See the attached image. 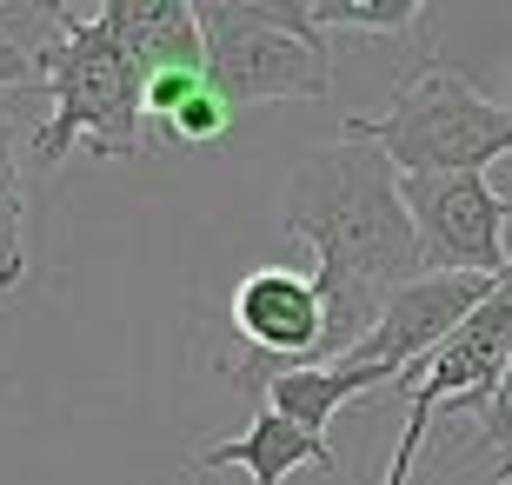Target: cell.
Wrapping results in <instances>:
<instances>
[{"label": "cell", "instance_id": "1", "mask_svg": "<svg viewBox=\"0 0 512 485\" xmlns=\"http://www.w3.org/2000/svg\"><path fill=\"white\" fill-rule=\"evenodd\" d=\"M286 233L313 246V286L326 299V339L313 366H346L360 339L380 326L399 286L426 280L419 226L406 206V173L373 140L340 133V147L313 153L280 206Z\"/></svg>", "mask_w": 512, "mask_h": 485}, {"label": "cell", "instance_id": "2", "mask_svg": "<svg viewBox=\"0 0 512 485\" xmlns=\"http://www.w3.org/2000/svg\"><path fill=\"white\" fill-rule=\"evenodd\" d=\"M47 7L54 34L40 40V87L54 94L47 127L34 133V160L60 167L74 147H87L94 160H147L160 153V133L147 120V74L140 60L120 47V34L107 27V14H80V7Z\"/></svg>", "mask_w": 512, "mask_h": 485}, {"label": "cell", "instance_id": "3", "mask_svg": "<svg viewBox=\"0 0 512 485\" xmlns=\"http://www.w3.org/2000/svg\"><path fill=\"white\" fill-rule=\"evenodd\" d=\"M340 133L373 140L406 180L413 173H486L512 153V100L479 94L473 74L433 60L413 80H399L386 113H353Z\"/></svg>", "mask_w": 512, "mask_h": 485}, {"label": "cell", "instance_id": "4", "mask_svg": "<svg viewBox=\"0 0 512 485\" xmlns=\"http://www.w3.org/2000/svg\"><path fill=\"white\" fill-rule=\"evenodd\" d=\"M207 34V74L233 107L333 94V34L306 0H193Z\"/></svg>", "mask_w": 512, "mask_h": 485}, {"label": "cell", "instance_id": "5", "mask_svg": "<svg viewBox=\"0 0 512 485\" xmlns=\"http://www.w3.org/2000/svg\"><path fill=\"white\" fill-rule=\"evenodd\" d=\"M406 206L419 226L426 273H479L499 280L512 266L506 246V200L486 187V173H413Z\"/></svg>", "mask_w": 512, "mask_h": 485}, {"label": "cell", "instance_id": "6", "mask_svg": "<svg viewBox=\"0 0 512 485\" xmlns=\"http://www.w3.org/2000/svg\"><path fill=\"white\" fill-rule=\"evenodd\" d=\"M493 286L499 280H479V273H426V280L399 286V293L386 299L380 326L360 339V353L346 359V366H380V373L393 379V392H419L426 359L486 306Z\"/></svg>", "mask_w": 512, "mask_h": 485}, {"label": "cell", "instance_id": "7", "mask_svg": "<svg viewBox=\"0 0 512 485\" xmlns=\"http://www.w3.org/2000/svg\"><path fill=\"white\" fill-rule=\"evenodd\" d=\"M233 326L260 359H240V366H220L227 379L240 373H286V366H313L326 339V299L313 286V273H293V266H260L233 286Z\"/></svg>", "mask_w": 512, "mask_h": 485}, {"label": "cell", "instance_id": "8", "mask_svg": "<svg viewBox=\"0 0 512 485\" xmlns=\"http://www.w3.org/2000/svg\"><path fill=\"white\" fill-rule=\"evenodd\" d=\"M220 466H240L253 485H286L300 466H313V472H340V452L326 446L320 432H306V426H293L286 412H253V426L240 432V439H227V446H213V452H200L187 472H220Z\"/></svg>", "mask_w": 512, "mask_h": 485}, {"label": "cell", "instance_id": "9", "mask_svg": "<svg viewBox=\"0 0 512 485\" xmlns=\"http://www.w3.org/2000/svg\"><path fill=\"white\" fill-rule=\"evenodd\" d=\"M233 386L247 392H266V406L286 412L293 426L320 432L340 419L353 399H366V392H393V379L380 373V366H286V373H240Z\"/></svg>", "mask_w": 512, "mask_h": 485}, {"label": "cell", "instance_id": "10", "mask_svg": "<svg viewBox=\"0 0 512 485\" xmlns=\"http://www.w3.org/2000/svg\"><path fill=\"white\" fill-rule=\"evenodd\" d=\"M107 27L120 34L140 74L160 67H207V34H200V7L193 0H100Z\"/></svg>", "mask_w": 512, "mask_h": 485}, {"label": "cell", "instance_id": "11", "mask_svg": "<svg viewBox=\"0 0 512 485\" xmlns=\"http://www.w3.org/2000/svg\"><path fill=\"white\" fill-rule=\"evenodd\" d=\"M27 280V180H20V153L7 133V100H0V299Z\"/></svg>", "mask_w": 512, "mask_h": 485}, {"label": "cell", "instance_id": "12", "mask_svg": "<svg viewBox=\"0 0 512 485\" xmlns=\"http://www.w3.org/2000/svg\"><path fill=\"white\" fill-rule=\"evenodd\" d=\"M313 7V20L326 27H346V34H406L426 7L419 0H306Z\"/></svg>", "mask_w": 512, "mask_h": 485}, {"label": "cell", "instance_id": "13", "mask_svg": "<svg viewBox=\"0 0 512 485\" xmlns=\"http://www.w3.org/2000/svg\"><path fill=\"white\" fill-rule=\"evenodd\" d=\"M233 113H240V107H233V100L213 87V74H207V80H200V94L167 120V140H180V147H213V140H227Z\"/></svg>", "mask_w": 512, "mask_h": 485}, {"label": "cell", "instance_id": "14", "mask_svg": "<svg viewBox=\"0 0 512 485\" xmlns=\"http://www.w3.org/2000/svg\"><path fill=\"white\" fill-rule=\"evenodd\" d=\"M200 80H207V67H160V74H147V120H153V133H160V140H167V120H173V113L200 94Z\"/></svg>", "mask_w": 512, "mask_h": 485}, {"label": "cell", "instance_id": "15", "mask_svg": "<svg viewBox=\"0 0 512 485\" xmlns=\"http://www.w3.org/2000/svg\"><path fill=\"white\" fill-rule=\"evenodd\" d=\"M426 426H433V406H406V432H399V452L386 466V485H413V459L426 446Z\"/></svg>", "mask_w": 512, "mask_h": 485}, {"label": "cell", "instance_id": "16", "mask_svg": "<svg viewBox=\"0 0 512 485\" xmlns=\"http://www.w3.org/2000/svg\"><path fill=\"white\" fill-rule=\"evenodd\" d=\"M40 80V40H0V100Z\"/></svg>", "mask_w": 512, "mask_h": 485}, {"label": "cell", "instance_id": "17", "mask_svg": "<svg viewBox=\"0 0 512 485\" xmlns=\"http://www.w3.org/2000/svg\"><path fill=\"white\" fill-rule=\"evenodd\" d=\"M479 452H506V466H512V366H506V386H499L493 412L479 419Z\"/></svg>", "mask_w": 512, "mask_h": 485}, {"label": "cell", "instance_id": "18", "mask_svg": "<svg viewBox=\"0 0 512 485\" xmlns=\"http://www.w3.org/2000/svg\"><path fill=\"white\" fill-rule=\"evenodd\" d=\"M493 485H512V466H506V472H499V479H493Z\"/></svg>", "mask_w": 512, "mask_h": 485}, {"label": "cell", "instance_id": "19", "mask_svg": "<svg viewBox=\"0 0 512 485\" xmlns=\"http://www.w3.org/2000/svg\"><path fill=\"white\" fill-rule=\"evenodd\" d=\"M506 220H512V200H506Z\"/></svg>", "mask_w": 512, "mask_h": 485}]
</instances>
